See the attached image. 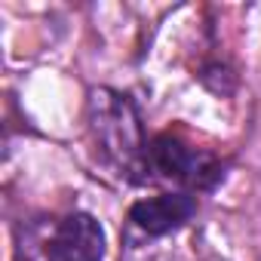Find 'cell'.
<instances>
[{
  "label": "cell",
  "instance_id": "6da1fadb",
  "mask_svg": "<svg viewBox=\"0 0 261 261\" xmlns=\"http://www.w3.org/2000/svg\"><path fill=\"white\" fill-rule=\"evenodd\" d=\"M86 129L98 160L126 185H151L145 123L136 98L114 89L92 86L86 92Z\"/></svg>",
  "mask_w": 261,
  "mask_h": 261
},
{
  "label": "cell",
  "instance_id": "7a4b0ae2",
  "mask_svg": "<svg viewBox=\"0 0 261 261\" xmlns=\"http://www.w3.org/2000/svg\"><path fill=\"white\" fill-rule=\"evenodd\" d=\"M19 261H105V227L92 212H37L16 227Z\"/></svg>",
  "mask_w": 261,
  "mask_h": 261
},
{
  "label": "cell",
  "instance_id": "3957f363",
  "mask_svg": "<svg viewBox=\"0 0 261 261\" xmlns=\"http://www.w3.org/2000/svg\"><path fill=\"white\" fill-rule=\"evenodd\" d=\"M148 175L151 181H163L172 185V191L197 197L215 191L224 181L227 163L218 154L191 145L178 133H157L148 145Z\"/></svg>",
  "mask_w": 261,
  "mask_h": 261
},
{
  "label": "cell",
  "instance_id": "277c9868",
  "mask_svg": "<svg viewBox=\"0 0 261 261\" xmlns=\"http://www.w3.org/2000/svg\"><path fill=\"white\" fill-rule=\"evenodd\" d=\"M197 206L200 203H197L194 194L163 191V194L136 200L133 206H129V212H126V221H129V230H136L139 237L160 240V237L178 233L197 215Z\"/></svg>",
  "mask_w": 261,
  "mask_h": 261
}]
</instances>
